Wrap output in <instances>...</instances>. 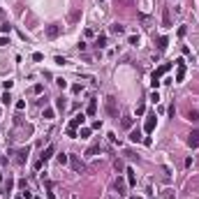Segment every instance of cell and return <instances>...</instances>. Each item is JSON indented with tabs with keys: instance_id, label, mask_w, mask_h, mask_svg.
Returning a JSON list of instances; mask_svg holds the SVG:
<instances>
[{
	"instance_id": "cell-1",
	"label": "cell",
	"mask_w": 199,
	"mask_h": 199,
	"mask_svg": "<svg viewBox=\"0 0 199 199\" xmlns=\"http://www.w3.org/2000/svg\"><path fill=\"white\" fill-rule=\"evenodd\" d=\"M86 123V113H77L74 118H72V123H69V127L65 132H67V137H77V127L79 125H83Z\"/></svg>"
},
{
	"instance_id": "cell-7",
	"label": "cell",
	"mask_w": 199,
	"mask_h": 199,
	"mask_svg": "<svg viewBox=\"0 0 199 199\" xmlns=\"http://www.w3.org/2000/svg\"><path fill=\"white\" fill-rule=\"evenodd\" d=\"M188 146H190V148H197L199 146V130H192L190 134H188Z\"/></svg>"
},
{
	"instance_id": "cell-30",
	"label": "cell",
	"mask_w": 199,
	"mask_h": 199,
	"mask_svg": "<svg viewBox=\"0 0 199 199\" xmlns=\"http://www.w3.org/2000/svg\"><path fill=\"white\" fill-rule=\"evenodd\" d=\"M116 2H121V5H125V7H130V5L134 2V0H116Z\"/></svg>"
},
{
	"instance_id": "cell-12",
	"label": "cell",
	"mask_w": 199,
	"mask_h": 199,
	"mask_svg": "<svg viewBox=\"0 0 199 199\" xmlns=\"http://www.w3.org/2000/svg\"><path fill=\"white\" fill-rule=\"evenodd\" d=\"M167 46H169V37H165V35L157 37V49H160V51H167Z\"/></svg>"
},
{
	"instance_id": "cell-24",
	"label": "cell",
	"mask_w": 199,
	"mask_h": 199,
	"mask_svg": "<svg viewBox=\"0 0 199 199\" xmlns=\"http://www.w3.org/2000/svg\"><path fill=\"white\" fill-rule=\"evenodd\" d=\"M0 100H2V104H9V102H12V95H9L7 90H5V93H2V97H0Z\"/></svg>"
},
{
	"instance_id": "cell-16",
	"label": "cell",
	"mask_w": 199,
	"mask_h": 199,
	"mask_svg": "<svg viewBox=\"0 0 199 199\" xmlns=\"http://www.w3.org/2000/svg\"><path fill=\"white\" fill-rule=\"evenodd\" d=\"M53 153H56V148H53V146H46V151L42 153V162H46V160H49Z\"/></svg>"
},
{
	"instance_id": "cell-25",
	"label": "cell",
	"mask_w": 199,
	"mask_h": 199,
	"mask_svg": "<svg viewBox=\"0 0 199 199\" xmlns=\"http://www.w3.org/2000/svg\"><path fill=\"white\" fill-rule=\"evenodd\" d=\"M58 162H60V165H67V162H69V155H63V153H60V155H58Z\"/></svg>"
},
{
	"instance_id": "cell-33",
	"label": "cell",
	"mask_w": 199,
	"mask_h": 199,
	"mask_svg": "<svg viewBox=\"0 0 199 199\" xmlns=\"http://www.w3.org/2000/svg\"><path fill=\"white\" fill-rule=\"evenodd\" d=\"M7 44H9V40H7V37H0V46H7Z\"/></svg>"
},
{
	"instance_id": "cell-11",
	"label": "cell",
	"mask_w": 199,
	"mask_h": 199,
	"mask_svg": "<svg viewBox=\"0 0 199 199\" xmlns=\"http://www.w3.org/2000/svg\"><path fill=\"white\" fill-rule=\"evenodd\" d=\"M125 174H127V185H130V188H134V185H137V176H134V169L130 167V169H127Z\"/></svg>"
},
{
	"instance_id": "cell-35",
	"label": "cell",
	"mask_w": 199,
	"mask_h": 199,
	"mask_svg": "<svg viewBox=\"0 0 199 199\" xmlns=\"http://www.w3.org/2000/svg\"><path fill=\"white\" fill-rule=\"evenodd\" d=\"M0 113H2V111H0Z\"/></svg>"
},
{
	"instance_id": "cell-10",
	"label": "cell",
	"mask_w": 199,
	"mask_h": 199,
	"mask_svg": "<svg viewBox=\"0 0 199 199\" xmlns=\"http://www.w3.org/2000/svg\"><path fill=\"white\" fill-rule=\"evenodd\" d=\"M130 141H134V144H139V141H144V137H141V130H130Z\"/></svg>"
},
{
	"instance_id": "cell-31",
	"label": "cell",
	"mask_w": 199,
	"mask_h": 199,
	"mask_svg": "<svg viewBox=\"0 0 199 199\" xmlns=\"http://www.w3.org/2000/svg\"><path fill=\"white\" fill-rule=\"evenodd\" d=\"M2 86H5V90H9V88L14 86V81H2Z\"/></svg>"
},
{
	"instance_id": "cell-19",
	"label": "cell",
	"mask_w": 199,
	"mask_h": 199,
	"mask_svg": "<svg viewBox=\"0 0 199 199\" xmlns=\"http://www.w3.org/2000/svg\"><path fill=\"white\" fill-rule=\"evenodd\" d=\"M95 44L100 46V49H102V46H107V35H100V37L95 40Z\"/></svg>"
},
{
	"instance_id": "cell-17",
	"label": "cell",
	"mask_w": 199,
	"mask_h": 199,
	"mask_svg": "<svg viewBox=\"0 0 199 199\" xmlns=\"http://www.w3.org/2000/svg\"><path fill=\"white\" fill-rule=\"evenodd\" d=\"M116 192H118V195H125V181H123V178H118V181H116Z\"/></svg>"
},
{
	"instance_id": "cell-29",
	"label": "cell",
	"mask_w": 199,
	"mask_h": 199,
	"mask_svg": "<svg viewBox=\"0 0 199 199\" xmlns=\"http://www.w3.org/2000/svg\"><path fill=\"white\" fill-rule=\"evenodd\" d=\"M19 188H21V190H28V181H26V178H23V181H19Z\"/></svg>"
},
{
	"instance_id": "cell-6",
	"label": "cell",
	"mask_w": 199,
	"mask_h": 199,
	"mask_svg": "<svg viewBox=\"0 0 199 199\" xmlns=\"http://www.w3.org/2000/svg\"><path fill=\"white\" fill-rule=\"evenodd\" d=\"M69 165H72V169H74V171H79V174L86 169V165H83V162H81L77 155H69Z\"/></svg>"
},
{
	"instance_id": "cell-2",
	"label": "cell",
	"mask_w": 199,
	"mask_h": 199,
	"mask_svg": "<svg viewBox=\"0 0 199 199\" xmlns=\"http://www.w3.org/2000/svg\"><path fill=\"white\" fill-rule=\"evenodd\" d=\"M104 107H107V113H109L111 118H118V102H116V97H113V95L104 97Z\"/></svg>"
},
{
	"instance_id": "cell-14",
	"label": "cell",
	"mask_w": 199,
	"mask_h": 199,
	"mask_svg": "<svg viewBox=\"0 0 199 199\" xmlns=\"http://www.w3.org/2000/svg\"><path fill=\"white\" fill-rule=\"evenodd\" d=\"M121 125L125 127V130H132V125H134V121H132L130 116H123V121H121Z\"/></svg>"
},
{
	"instance_id": "cell-34",
	"label": "cell",
	"mask_w": 199,
	"mask_h": 199,
	"mask_svg": "<svg viewBox=\"0 0 199 199\" xmlns=\"http://www.w3.org/2000/svg\"><path fill=\"white\" fill-rule=\"evenodd\" d=\"M0 181H2V174H0Z\"/></svg>"
},
{
	"instance_id": "cell-27",
	"label": "cell",
	"mask_w": 199,
	"mask_h": 199,
	"mask_svg": "<svg viewBox=\"0 0 199 199\" xmlns=\"http://www.w3.org/2000/svg\"><path fill=\"white\" fill-rule=\"evenodd\" d=\"M127 42H130V44H134V46H137V44H139V37H137V35H130V37H127Z\"/></svg>"
},
{
	"instance_id": "cell-9",
	"label": "cell",
	"mask_w": 199,
	"mask_h": 199,
	"mask_svg": "<svg viewBox=\"0 0 199 199\" xmlns=\"http://www.w3.org/2000/svg\"><path fill=\"white\" fill-rule=\"evenodd\" d=\"M144 130H146V134H151V132L155 130V113H151L146 118V125H144Z\"/></svg>"
},
{
	"instance_id": "cell-20",
	"label": "cell",
	"mask_w": 199,
	"mask_h": 199,
	"mask_svg": "<svg viewBox=\"0 0 199 199\" xmlns=\"http://www.w3.org/2000/svg\"><path fill=\"white\" fill-rule=\"evenodd\" d=\"M53 116H56V111H53V109H49V107H46V109H44V118H46V121H51Z\"/></svg>"
},
{
	"instance_id": "cell-5",
	"label": "cell",
	"mask_w": 199,
	"mask_h": 199,
	"mask_svg": "<svg viewBox=\"0 0 199 199\" xmlns=\"http://www.w3.org/2000/svg\"><path fill=\"white\" fill-rule=\"evenodd\" d=\"M178 69H176V83H181L183 79H185V60H183V58H178Z\"/></svg>"
},
{
	"instance_id": "cell-15",
	"label": "cell",
	"mask_w": 199,
	"mask_h": 199,
	"mask_svg": "<svg viewBox=\"0 0 199 199\" xmlns=\"http://www.w3.org/2000/svg\"><path fill=\"white\" fill-rule=\"evenodd\" d=\"M95 111H97V102H95V100H90V102H88L86 113H88V116H95Z\"/></svg>"
},
{
	"instance_id": "cell-23",
	"label": "cell",
	"mask_w": 199,
	"mask_h": 199,
	"mask_svg": "<svg viewBox=\"0 0 199 199\" xmlns=\"http://www.w3.org/2000/svg\"><path fill=\"white\" fill-rule=\"evenodd\" d=\"M79 137H81V139H88V137H90V127H81Z\"/></svg>"
},
{
	"instance_id": "cell-8",
	"label": "cell",
	"mask_w": 199,
	"mask_h": 199,
	"mask_svg": "<svg viewBox=\"0 0 199 199\" xmlns=\"http://www.w3.org/2000/svg\"><path fill=\"white\" fill-rule=\"evenodd\" d=\"M185 118H188L190 123H199V111L192 109V107H188V109H185Z\"/></svg>"
},
{
	"instance_id": "cell-32",
	"label": "cell",
	"mask_w": 199,
	"mask_h": 199,
	"mask_svg": "<svg viewBox=\"0 0 199 199\" xmlns=\"http://www.w3.org/2000/svg\"><path fill=\"white\" fill-rule=\"evenodd\" d=\"M16 109H19V111H21V109H26V102H23V100H19V102H16Z\"/></svg>"
},
{
	"instance_id": "cell-13",
	"label": "cell",
	"mask_w": 199,
	"mask_h": 199,
	"mask_svg": "<svg viewBox=\"0 0 199 199\" xmlns=\"http://www.w3.org/2000/svg\"><path fill=\"white\" fill-rule=\"evenodd\" d=\"M162 26H165V28H169V26H171V16H169V9H162Z\"/></svg>"
},
{
	"instance_id": "cell-18",
	"label": "cell",
	"mask_w": 199,
	"mask_h": 199,
	"mask_svg": "<svg viewBox=\"0 0 199 199\" xmlns=\"http://www.w3.org/2000/svg\"><path fill=\"white\" fill-rule=\"evenodd\" d=\"M111 33L123 35V33H125V26H121V23H113V26H111Z\"/></svg>"
},
{
	"instance_id": "cell-21",
	"label": "cell",
	"mask_w": 199,
	"mask_h": 199,
	"mask_svg": "<svg viewBox=\"0 0 199 199\" xmlns=\"http://www.w3.org/2000/svg\"><path fill=\"white\" fill-rule=\"evenodd\" d=\"M65 107H67V104H65V100H56V109H58V111H65Z\"/></svg>"
},
{
	"instance_id": "cell-4",
	"label": "cell",
	"mask_w": 199,
	"mask_h": 199,
	"mask_svg": "<svg viewBox=\"0 0 199 199\" xmlns=\"http://www.w3.org/2000/svg\"><path fill=\"white\" fill-rule=\"evenodd\" d=\"M60 30H63L60 23H51V26H46V37H49V40H56V37L60 35Z\"/></svg>"
},
{
	"instance_id": "cell-3",
	"label": "cell",
	"mask_w": 199,
	"mask_h": 199,
	"mask_svg": "<svg viewBox=\"0 0 199 199\" xmlns=\"http://www.w3.org/2000/svg\"><path fill=\"white\" fill-rule=\"evenodd\" d=\"M169 69H171V65H169V63H165L162 67H157L155 72H153V77H151V83H153V88L160 86V77H162V74H167Z\"/></svg>"
},
{
	"instance_id": "cell-28",
	"label": "cell",
	"mask_w": 199,
	"mask_h": 199,
	"mask_svg": "<svg viewBox=\"0 0 199 199\" xmlns=\"http://www.w3.org/2000/svg\"><path fill=\"white\" fill-rule=\"evenodd\" d=\"M56 83H58V86H60V88H67V81H65V79H56Z\"/></svg>"
},
{
	"instance_id": "cell-22",
	"label": "cell",
	"mask_w": 199,
	"mask_h": 199,
	"mask_svg": "<svg viewBox=\"0 0 199 199\" xmlns=\"http://www.w3.org/2000/svg\"><path fill=\"white\" fill-rule=\"evenodd\" d=\"M95 153H100V146H90V148L86 151V155H88V157H93Z\"/></svg>"
},
{
	"instance_id": "cell-26",
	"label": "cell",
	"mask_w": 199,
	"mask_h": 199,
	"mask_svg": "<svg viewBox=\"0 0 199 199\" xmlns=\"http://www.w3.org/2000/svg\"><path fill=\"white\" fill-rule=\"evenodd\" d=\"M42 90H44V86H42V83H37V86H33V93H35V95H40Z\"/></svg>"
}]
</instances>
